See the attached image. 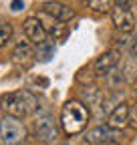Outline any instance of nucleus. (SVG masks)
I'll return each mask as SVG.
<instances>
[{
  "mask_svg": "<svg viewBox=\"0 0 137 145\" xmlns=\"http://www.w3.org/2000/svg\"><path fill=\"white\" fill-rule=\"evenodd\" d=\"M38 101L30 91H12V93H4L0 97V109L12 119H22L28 117L37 111Z\"/></svg>",
  "mask_w": 137,
  "mask_h": 145,
  "instance_id": "f257e3e1",
  "label": "nucleus"
},
{
  "mask_svg": "<svg viewBox=\"0 0 137 145\" xmlns=\"http://www.w3.org/2000/svg\"><path fill=\"white\" fill-rule=\"evenodd\" d=\"M89 107H85L81 101H67L63 105V111H61V125H63V131L67 135H77L85 129V125L89 121Z\"/></svg>",
  "mask_w": 137,
  "mask_h": 145,
  "instance_id": "f03ea898",
  "label": "nucleus"
},
{
  "mask_svg": "<svg viewBox=\"0 0 137 145\" xmlns=\"http://www.w3.org/2000/svg\"><path fill=\"white\" fill-rule=\"evenodd\" d=\"M129 6V2H117L111 8V20L119 32H131L135 28V16Z\"/></svg>",
  "mask_w": 137,
  "mask_h": 145,
  "instance_id": "7ed1b4c3",
  "label": "nucleus"
},
{
  "mask_svg": "<svg viewBox=\"0 0 137 145\" xmlns=\"http://www.w3.org/2000/svg\"><path fill=\"white\" fill-rule=\"evenodd\" d=\"M24 137H26V129H24V125L18 119L4 117L0 121V139H2L6 145H16Z\"/></svg>",
  "mask_w": 137,
  "mask_h": 145,
  "instance_id": "20e7f679",
  "label": "nucleus"
},
{
  "mask_svg": "<svg viewBox=\"0 0 137 145\" xmlns=\"http://www.w3.org/2000/svg\"><path fill=\"white\" fill-rule=\"evenodd\" d=\"M59 131H57V125L55 119L50 115H40L37 121H34V137L42 143H53L57 139Z\"/></svg>",
  "mask_w": 137,
  "mask_h": 145,
  "instance_id": "39448f33",
  "label": "nucleus"
},
{
  "mask_svg": "<svg viewBox=\"0 0 137 145\" xmlns=\"http://www.w3.org/2000/svg\"><path fill=\"white\" fill-rule=\"evenodd\" d=\"M119 61H121V52H119L117 48H111V50H107V52H103L101 57H97L95 63H93L95 75H99V77L111 75V71L119 65Z\"/></svg>",
  "mask_w": 137,
  "mask_h": 145,
  "instance_id": "423d86ee",
  "label": "nucleus"
},
{
  "mask_svg": "<svg viewBox=\"0 0 137 145\" xmlns=\"http://www.w3.org/2000/svg\"><path fill=\"white\" fill-rule=\"evenodd\" d=\"M22 30H24V34H26V39H28L30 42H34V44H38V46L44 44L46 39H48V32H46V28L42 26V22L38 20V16L26 18L24 24H22Z\"/></svg>",
  "mask_w": 137,
  "mask_h": 145,
  "instance_id": "0eeeda50",
  "label": "nucleus"
},
{
  "mask_svg": "<svg viewBox=\"0 0 137 145\" xmlns=\"http://www.w3.org/2000/svg\"><path fill=\"white\" fill-rule=\"evenodd\" d=\"M40 8H42V14L50 16L57 22H67V20H71L75 16V10L71 6L63 4V2H42Z\"/></svg>",
  "mask_w": 137,
  "mask_h": 145,
  "instance_id": "6e6552de",
  "label": "nucleus"
},
{
  "mask_svg": "<svg viewBox=\"0 0 137 145\" xmlns=\"http://www.w3.org/2000/svg\"><path fill=\"white\" fill-rule=\"evenodd\" d=\"M129 111L131 107L127 103H119L107 117V127L109 129H123L129 125Z\"/></svg>",
  "mask_w": 137,
  "mask_h": 145,
  "instance_id": "1a4fd4ad",
  "label": "nucleus"
},
{
  "mask_svg": "<svg viewBox=\"0 0 137 145\" xmlns=\"http://www.w3.org/2000/svg\"><path fill=\"white\" fill-rule=\"evenodd\" d=\"M113 141H115V135L111 133V129L107 125L105 127L99 125L85 135V143L87 145H107V143H113Z\"/></svg>",
  "mask_w": 137,
  "mask_h": 145,
  "instance_id": "9d476101",
  "label": "nucleus"
},
{
  "mask_svg": "<svg viewBox=\"0 0 137 145\" xmlns=\"http://www.w3.org/2000/svg\"><path fill=\"white\" fill-rule=\"evenodd\" d=\"M12 57H14V61H28V59L32 57V46H30V42H28V40L18 42V44L14 46V50H12Z\"/></svg>",
  "mask_w": 137,
  "mask_h": 145,
  "instance_id": "9b49d317",
  "label": "nucleus"
},
{
  "mask_svg": "<svg viewBox=\"0 0 137 145\" xmlns=\"http://www.w3.org/2000/svg\"><path fill=\"white\" fill-rule=\"evenodd\" d=\"M83 97H85V101H87L89 111H91V107H99V105H101V93H99L95 87L83 89Z\"/></svg>",
  "mask_w": 137,
  "mask_h": 145,
  "instance_id": "f8f14e48",
  "label": "nucleus"
},
{
  "mask_svg": "<svg viewBox=\"0 0 137 145\" xmlns=\"http://www.w3.org/2000/svg\"><path fill=\"white\" fill-rule=\"evenodd\" d=\"M12 36V24L4 18H0V46H4Z\"/></svg>",
  "mask_w": 137,
  "mask_h": 145,
  "instance_id": "ddd939ff",
  "label": "nucleus"
},
{
  "mask_svg": "<svg viewBox=\"0 0 137 145\" xmlns=\"http://www.w3.org/2000/svg\"><path fill=\"white\" fill-rule=\"evenodd\" d=\"M89 8H93L95 12H107L113 8L111 2H107V0H91L89 2Z\"/></svg>",
  "mask_w": 137,
  "mask_h": 145,
  "instance_id": "4468645a",
  "label": "nucleus"
},
{
  "mask_svg": "<svg viewBox=\"0 0 137 145\" xmlns=\"http://www.w3.org/2000/svg\"><path fill=\"white\" fill-rule=\"evenodd\" d=\"M53 44H50L48 40L44 42V44H40L38 46V50H37V57H40V61H48L50 59V54H53Z\"/></svg>",
  "mask_w": 137,
  "mask_h": 145,
  "instance_id": "2eb2a0df",
  "label": "nucleus"
},
{
  "mask_svg": "<svg viewBox=\"0 0 137 145\" xmlns=\"http://www.w3.org/2000/svg\"><path fill=\"white\" fill-rule=\"evenodd\" d=\"M129 125L133 127V129H137V103L131 107V111H129Z\"/></svg>",
  "mask_w": 137,
  "mask_h": 145,
  "instance_id": "dca6fc26",
  "label": "nucleus"
},
{
  "mask_svg": "<svg viewBox=\"0 0 137 145\" xmlns=\"http://www.w3.org/2000/svg\"><path fill=\"white\" fill-rule=\"evenodd\" d=\"M129 50H131V57H133V59L137 61V34H135V39H133V42H131Z\"/></svg>",
  "mask_w": 137,
  "mask_h": 145,
  "instance_id": "f3484780",
  "label": "nucleus"
},
{
  "mask_svg": "<svg viewBox=\"0 0 137 145\" xmlns=\"http://www.w3.org/2000/svg\"><path fill=\"white\" fill-rule=\"evenodd\" d=\"M10 6H12V10H20V8H24V2H12Z\"/></svg>",
  "mask_w": 137,
  "mask_h": 145,
  "instance_id": "a211bd4d",
  "label": "nucleus"
},
{
  "mask_svg": "<svg viewBox=\"0 0 137 145\" xmlns=\"http://www.w3.org/2000/svg\"><path fill=\"white\" fill-rule=\"evenodd\" d=\"M107 145H117V143H115V141H113V143H107Z\"/></svg>",
  "mask_w": 137,
  "mask_h": 145,
  "instance_id": "6ab92c4d",
  "label": "nucleus"
}]
</instances>
